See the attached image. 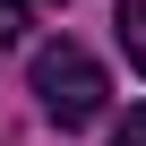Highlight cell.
<instances>
[{
    "instance_id": "1",
    "label": "cell",
    "mask_w": 146,
    "mask_h": 146,
    "mask_svg": "<svg viewBox=\"0 0 146 146\" xmlns=\"http://www.w3.org/2000/svg\"><path fill=\"white\" fill-rule=\"evenodd\" d=\"M35 95H43V112H52L60 129H86L112 86H103V69H95L86 43H43V52H35Z\"/></svg>"
},
{
    "instance_id": "2",
    "label": "cell",
    "mask_w": 146,
    "mask_h": 146,
    "mask_svg": "<svg viewBox=\"0 0 146 146\" xmlns=\"http://www.w3.org/2000/svg\"><path fill=\"white\" fill-rule=\"evenodd\" d=\"M112 35H120V52H129V69L146 78V0H120V9H112Z\"/></svg>"
},
{
    "instance_id": "3",
    "label": "cell",
    "mask_w": 146,
    "mask_h": 146,
    "mask_svg": "<svg viewBox=\"0 0 146 146\" xmlns=\"http://www.w3.org/2000/svg\"><path fill=\"white\" fill-rule=\"evenodd\" d=\"M26 26H35V9H26V0H0V52H9V43H26Z\"/></svg>"
},
{
    "instance_id": "4",
    "label": "cell",
    "mask_w": 146,
    "mask_h": 146,
    "mask_svg": "<svg viewBox=\"0 0 146 146\" xmlns=\"http://www.w3.org/2000/svg\"><path fill=\"white\" fill-rule=\"evenodd\" d=\"M112 146H146V103H137V112H129V120L112 129Z\"/></svg>"
}]
</instances>
